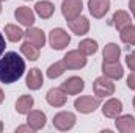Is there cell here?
Here are the masks:
<instances>
[{
	"label": "cell",
	"mask_w": 135,
	"mask_h": 133,
	"mask_svg": "<svg viewBox=\"0 0 135 133\" xmlns=\"http://www.w3.org/2000/svg\"><path fill=\"white\" fill-rule=\"evenodd\" d=\"M5 36H6L11 42H19V41L24 38V32H22L17 25L8 24V25H5Z\"/></svg>",
	"instance_id": "cb8c5ba5"
},
{
	"label": "cell",
	"mask_w": 135,
	"mask_h": 133,
	"mask_svg": "<svg viewBox=\"0 0 135 133\" xmlns=\"http://www.w3.org/2000/svg\"><path fill=\"white\" fill-rule=\"evenodd\" d=\"M119 38L124 44L127 45H135V27L134 25H127L126 28H123L119 32Z\"/></svg>",
	"instance_id": "484cf974"
},
{
	"label": "cell",
	"mask_w": 135,
	"mask_h": 133,
	"mask_svg": "<svg viewBox=\"0 0 135 133\" xmlns=\"http://www.w3.org/2000/svg\"><path fill=\"white\" fill-rule=\"evenodd\" d=\"M65 70H66V67L63 64V61H57V63H54V64H50L49 69H47V77L49 78H58L60 75H63L65 74Z\"/></svg>",
	"instance_id": "4316f807"
},
{
	"label": "cell",
	"mask_w": 135,
	"mask_h": 133,
	"mask_svg": "<svg viewBox=\"0 0 135 133\" xmlns=\"http://www.w3.org/2000/svg\"><path fill=\"white\" fill-rule=\"evenodd\" d=\"M113 25H115V28L116 30H123V28H126L127 25H132V17H131V14L127 13V11H124V9H118L115 14H113Z\"/></svg>",
	"instance_id": "d6986e66"
},
{
	"label": "cell",
	"mask_w": 135,
	"mask_h": 133,
	"mask_svg": "<svg viewBox=\"0 0 135 133\" xmlns=\"http://www.w3.org/2000/svg\"><path fill=\"white\" fill-rule=\"evenodd\" d=\"M126 64H127V67H129L131 70H135V50L131 52V53L126 57Z\"/></svg>",
	"instance_id": "83f0119b"
},
{
	"label": "cell",
	"mask_w": 135,
	"mask_h": 133,
	"mask_svg": "<svg viewBox=\"0 0 135 133\" xmlns=\"http://www.w3.org/2000/svg\"><path fill=\"white\" fill-rule=\"evenodd\" d=\"M116 129L121 133H132L135 132V117L131 114H119L116 117V122H115Z\"/></svg>",
	"instance_id": "ac0fdd59"
},
{
	"label": "cell",
	"mask_w": 135,
	"mask_h": 133,
	"mask_svg": "<svg viewBox=\"0 0 135 133\" xmlns=\"http://www.w3.org/2000/svg\"><path fill=\"white\" fill-rule=\"evenodd\" d=\"M25 83H27V88H30L32 91H36L42 86L44 83V77H42V72L38 69V67H33L28 70L27 74V78H25Z\"/></svg>",
	"instance_id": "e0dca14e"
},
{
	"label": "cell",
	"mask_w": 135,
	"mask_h": 133,
	"mask_svg": "<svg viewBox=\"0 0 135 133\" xmlns=\"http://www.w3.org/2000/svg\"><path fill=\"white\" fill-rule=\"evenodd\" d=\"M127 88L132 89V91H135V70L127 77Z\"/></svg>",
	"instance_id": "f1b7e54d"
},
{
	"label": "cell",
	"mask_w": 135,
	"mask_h": 133,
	"mask_svg": "<svg viewBox=\"0 0 135 133\" xmlns=\"http://www.w3.org/2000/svg\"><path fill=\"white\" fill-rule=\"evenodd\" d=\"M93 91L98 97H108L115 94V83L108 77H98L93 83Z\"/></svg>",
	"instance_id": "277c9868"
},
{
	"label": "cell",
	"mask_w": 135,
	"mask_h": 133,
	"mask_svg": "<svg viewBox=\"0 0 135 133\" xmlns=\"http://www.w3.org/2000/svg\"><path fill=\"white\" fill-rule=\"evenodd\" d=\"M5 100V94H3V91H2V88H0V103Z\"/></svg>",
	"instance_id": "d6a6232c"
},
{
	"label": "cell",
	"mask_w": 135,
	"mask_h": 133,
	"mask_svg": "<svg viewBox=\"0 0 135 133\" xmlns=\"http://www.w3.org/2000/svg\"><path fill=\"white\" fill-rule=\"evenodd\" d=\"M88 9L94 19H102L110 9V0H88Z\"/></svg>",
	"instance_id": "30bf717a"
},
{
	"label": "cell",
	"mask_w": 135,
	"mask_h": 133,
	"mask_svg": "<svg viewBox=\"0 0 135 133\" xmlns=\"http://www.w3.org/2000/svg\"><path fill=\"white\" fill-rule=\"evenodd\" d=\"M83 3L82 0H63L61 3V14L66 21H72L82 14Z\"/></svg>",
	"instance_id": "8992f818"
},
{
	"label": "cell",
	"mask_w": 135,
	"mask_h": 133,
	"mask_svg": "<svg viewBox=\"0 0 135 133\" xmlns=\"http://www.w3.org/2000/svg\"><path fill=\"white\" fill-rule=\"evenodd\" d=\"M35 13L41 19H50L55 13V6H54V3H50L47 0H42V2H38L35 5Z\"/></svg>",
	"instance_id": "44dd1931"
},
{
	"label": "cell",
	"mask_w": 135,
	"mask_h": 133,
	"mask_svg": "<svg viewBox=\"0 0 135 133\" xmlns=\"http://www.w3.org/2000/svg\"><path fill=\"white\" fill-rule=\"evenodd\" d=\"M119 55H121V49L118 44L115 42H108L104 50H102V58L107 63H113V61H119Z\"/></svg>",
	"instance_id": "ffe728a7"
},
{
	"label": "cell",
	"mask_w": 135,
	"mask_h": 133,
	"mask_svg": "<svg viewBox=\"0 0 135 133\" xmlns=\"http://www.w3.org/2000/svg\"><path fill=\"white\" fill-rule=\"evenodd\" d=\"M102 74L105 77H108L110 80H119L124 75V69L119 64V61H113V63H102Z\"/></svg>",
	"instance_id": "5bb4252c"
},
{
	"label": "cell",
	"mask_w": 135,
	"mask_h": 133,
	"mask_svg": "<svg viewBox=\"0 0 135 133\" xmlns=\"http://www.w3.org/2000/svg\"><path fill=\"white\" fill-rule=\"evenodd\" d=\"M63 64L66 69H82V67L86 66V55L82 53L80 50H69L66 55L63 57Z\"/></svg>",
	"instance_id": "3957f363"
},
{
	"label": "cell",
	"mask_w": 135,
	"mask_h": 133,
	"mask_svg": "<svg viewBox=\"0 0 135 133\" xmlns=\"http://www.w3.org/2000/svg\"><path fill=\"white\" fill-rule=\"evenodd\" d=\"M75 114L74 113H69V111H61V113H57L55 116H54V121H52V124H54V127L57 129V130H60V132H68V130H71L74 125H75Z\"/></svg>",
	"instance_id": "5b68a950"
},
{
	"label": "cell",
	"mask_w": 135,
	"mask_h": 133,
	"mask_svg": "<svg viewBox=\"0 0 135 133\" xmlns=\"http://www.w3.org/2000/svg\"><path fill=\"white\" fill-rule=\"evenodd\" d=\"M35 100L32 96H21L19 99L16 100V111L19 113V114H27L30 110H32V106H33Z\"/></svg>",
	"instance_id": "7402d4cb"
},
{
	"label": "cell",
	"mask_w": 135,
	"mask_h": 133,
	"mask_svg": "<svg viewBox=\"0 0 135 133\" xmlns=\"http://www.w3.org/2000/svg\"><path fill=\"white\" fill-rule=\"evenodd\" d=\"M14 17L19 24H22L24 27H33L35 24V13L32 8L28 6H17L14 11Z\"/></svg>",
	"instance_id": "7c38bea8"
},
{
	"label": "cell",
	"mask_w": 135,
	"mask_h": 133,
	"mask_svg": "<svg viewBox=\"0 0 135 133\" xmlns=\"http://www.w3.org/2000/svg\"><path fill=\"white\" fill-rule=\"evenodd\" d=\"M46 100L50 106H55V108H60V106H65L68 102V94L61 89V88H52L47 91L46 94Z\"/></svg>",
	"instance_id": "9c48e42d"
},
{
	"label": "cell",
	"mask_w": 135,
	"mask_h": 133,
	"mask_svg": "<svg viewBox=\"0 0 135 133\" xmlns=\"http://www.w3.org/2000/svg\"><path fill=\"white\" fill-rule=\"evenodd\" d=\"M25 72V61L16 53L8 52L0 58V81L5 85H11L17 81Z\"/></svg>",
	"instance_id": "6da1fadb"
},
{
	"label": "cell",
	"mask_w": 135,
	"mask_h": 133,
	"mask_svg": "<svg viewBox=\"0 0 135 133\" xmlns=\"http://www.w3.org/2000/svg\"><path fill=\"white\" fill-rule=\"evenodd\" d=\"M79 50H80L82 53H85L86 57H88V55H94V53L98 52V42H96L94 39H83V41H80V44H79Z\"/></svg>",
	"instance_id": "d4e9b609"
},
{
	"label": "cell",
	"mask_w": 135,
	"mask_h": 133,
	"mask_svg": "<svg viewBox=\"0 0 135 133\" xmlns=\"http://www.w3.org/2000/svg\"><path fill=\"white\" fill-rule=\"evenodd\" d=\"M21 52H22V55H24L25 58H28L30 61H36V60L39 58V47L33 45V44L28 42V41H25V42L21 45Z\"/></svg>",
	"instance_id": "603a6c76"
},
{
	"label": "cell",
	"mask_w": 135,
	"mask_h": 133,
	"mask_svg": "<svg viewBox=\"0 0 135 133\" xmlns=\"http://www.w3.org/2000/svg\"><path fill=\"white\" fill-rule=\"evenodd\" d=\"M132 103H134V108H135V97H134V100H132Z\"/></svg>",
	"instance_id": "e575fe53"
},
{
	"label": "cell",
	"mask_w": 135,
	"mask_h": 133,
	"mask_svg": "<svg viewBox=\"0 0 135 133\" xmlns=\"http://www.w3.org/2000/svg\"><path fill=\"white\" fill-rule=\"evenodd\" d=\"M24 38L28 42H32L33 45L39 47V49L44 47V44H46V34H44V32L41 28H36V27H28L27 32H24Z\"/></svg>",
	"instance_id": "9a60e30c"
},
{
	"label": "cell",
	"mask_w": 135,
	"mask_h": 133,
	"mask_svg": "<svg viewBox=\"0 0 135 133\" xmlns=\"http://www.w3.org/2000/svg\"><path fill=\"white\" fill-rule=\"evenodd\" d=\"M98 106H99V100L96 97H93V96H80L74 102V108L79 113H83V114L93 113Z\"/></svg>",
	"instance_id": "52a82bcc"
},
{
	"label": "cell",
	"mask_w": 135,
	"mask_h": 133,
	"mask_svg": "<svg viewBox=\"0 0 135 133\" xmlns=\"http://www.w3.org/2000/svg\"><path fill=\"white\" fill-rule=\"evenodd\" d=\"M46 121H47V117H46V114L42 113V111H39V110H30L28 113H27V124L33 129V130H41V129H44L46 127Z\"/></svg>",
	"instance_id": "2e32d148"
},
{
	"label": "cell",
	"mask_w": 135,
	"mask_h": 133,
	"mask_svg": "<svg viewBox=\"0 0 135 133\" xmlns=\"http://www.w3.org/2000/svg\"><path fill=\"white\" fill-rule=\"evenodd\" d=\"M0 2H5V0H0Z\"/></svg>",
	"instance_id": "8d00e7d4"
},
{
	"label": "cell",
	"mask_w": 135,
	"mask_h": 133,
	"mask_svg": "<svg viewBox=\"0 0 135 133\" xmlns=\"http://www.w3.org/2000/svg\"><path fill=\"white\" fill-rule=\"evenodd\" d=\"M3 132V122H2V121H0V133Z\"/></svg>",
	"instance_id": "836d02e7"
},
{
	"label": "cell",
	"mask_w": 135,
	"mask_h": 133,
	"mask_svg": "<svg viewBox=\"0 0 135 133\" xmlns=\"http://www.w3.org/2000/svg\"><path fill=\"white\" fill-rule=\"evenodd\" d=\"M0 13H2V2H0Z\"/></svg>",
	"instance_id": "d590c367"
},
{
	"label": "cell",
	"mask_w": 135,
	"mask_h": 133,
	"mask_svg": "<svg viewBox=\"0 0 135 133\" xmlns=\"http://www.w3.org/2000/svg\"><path fill=\"white\" fill-rule=\"evenodd\" d=\"M5 47H6V45H5V38H3V34L0 33V57H2V53L5 52Z\"/></svg>",
	"instance_id": "4dcf8cb0"
},
{
	"label": "cell",
	"mask_w": 135,
	"mask_h": 133,
	"mask_svg": "<svg viewBox=\"0 0 135 133\" xmlns=\"http://www.w3.org/2000/svg\"><path fill=\"white\" fill-rule=\"evenodd\" d=\"M123 113V102L119 99H108L102 105V114L110 119H116Z\"/></svg>",
	"instance_id": "4fadbf2b"
},
{
	"label": "cell",
	"mask_w": 135,
	"mask_h": 133,
	"mask_svg": "<svg viewBox=\"0 0 135 133\" xmlns=\"http://www.w3.org/2000/svg\"><path fill=\"white\" fill-rule=\"evenodd\" d=\"M66 22L69 30L77 36H83L90 32V21L85 16H79V17H75L72 21H66Z\"/></svg>",
	"instance_id": "8fae6325"
},
{
	"label": "cell",
	"mask_w": 135,
	"mask_h": 133,
	"mask_svg": "<svg viewBox=\"0 0 135 133\" xmlns=\"http://www.w3.org/2000/svg\"><path fill=\"white\" fill-rule=\"evenodd\" d=\"M21 132H30V133H32V132H35V130L28 125V124H27V125H21V127H17V129H16V133H21Z\"/></svg>",
	"instance_id": "f546056e"
},
{
	"label": "cell",
	"mask_w": 135,
	"mask_h": 133,
	"mask_svg": "<svg viewBox=\"0 0 135 133\" xmlns=\"http://www.w3.org/2000/svg\"><path fill=\"white\" fill-rule=\"evenodd\" d=\"M60 88L66 93L68 96H77V94H80V93L83 91L85 81H83V78H80V77H69V78H66V80L61 83Z\"/></svg>",
	"instance_id": "ba28073f"
},
{
	"label": "cell",
	"mask_w": 135,
	"mask_h": 133,
	"mask_svg": "<svg viewBox=\"0 0 135 133\" xmlns=\"http://www.w3.org/2000/svg\"><path fill=\"white\" fill-rule=\"evenodd\" d=\"M71 42V36L63 28H54L49 33V44L54 50H63Z\"/></svg>",
	"instance_id": "7a4b0ae2"
},
{
	"label": "cell",
	"mask_w": 135,
	"mask_h": 133,
	"mask_svg": "<svg viewBox=\"0 0 135 133\" xmlns=\"http://www.w3.org/2000/svg\"><path fill=\"white\" fill-rule=\"evenodd\" d=\"M129 8H131V13H132V16H134V19H135V0L129 2Z\"/></svg>",
	"instance_id": "1f68e13d"
}]
</instances>
